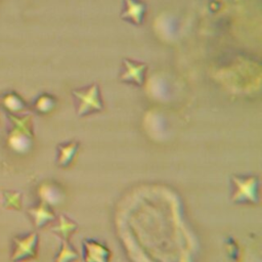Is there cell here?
I'll use <instances>...</instances> for the list:
<instances>
[{"mask_svg":"<svg viewBox=\"0 0 262 262\" xmlns=\"http://www.w3.org/2000/svg\"><path fill=\"white\" fill-rule=\"evenodd\" d=\"M230 200L237 205L259 203L260 179L256 174H234L230 177Z\"/></svg>","mask_w":262,"mask_h":262,"instance_id":"7a4b0ae2","label":"cell"},{"mask_svg":"<svg viewBox=\"0 0 262 262\" xmlns=\"http://www.w3.org/2000/svg\"><path fill=\"white\" fill-rule=\"evenodd\" d=\"M79 258V253L70 241H61L59 250L54 256V262H75Z\"/></svg>","mask_w":262,"mask_h":262,"instance_id":"4fadbf2b","label":"cell"},{"mask_svg":"<svg viewBox=\"0 0 262 262\" xmlns=\"http://www.w3.org/2000/svg\"><path fill=\"white\" fill-rule=\"evenodd\" d=\"M23 194L18 191H3V206L8 209H21Z\"/></svg>","mask_w":262,"mask_h":262,"instance_id":"9a60e30c","label":"cell"},{"mask_svg":"<svg viewBox=\"0 0 262 262\" xmlns=\"http://www.w3.org/2000/svg\"><path fill=\"white\" fill-rule=\"evenodd\" d=\"M10 129L7 135V143L11 149L18 154L29 151L33 145L34 126L30 114L11 115L7 114Z\"/></svg>","mask_w":262,"mask_h":262,"instance_id":"6da1fadb","label":"cell"},{"mask_svg":"<svg viewBox=\"0 0 262 262\" xmlns=\"http://www.w3.org/2000/svg\"><path fill=\"white\" fill-rule=\"evenodd\" d=\"M39 236L38 233L32 231L23 236L13 238V251L11 260L14 262L33 259L37 257Z\"/></svg>","mask_w":262,"mask_h":262,"instance_id":"277c9868","label":"cell"},{"mask_svg":"<svg viewBox=\"0 0 262 262\" xmlns=\"http://www.w3.org/2000/svg\"><path fill=\"white\" fill-rule=\"evenodd\" d=\"M55 106V99L53 96H51L50 94L44 93L41 94L34 102L33 108L35 110V112H37L38 114H47L49 112H51Z\"/></svg>","mask_w":262,"mask_h":262,"instance_id":"5bb4252c","label":"cell"},{"mask_svg":"<svg viewBox=\"0 0 262 262\" xmlns=\"http://www.w3.org/2000/svg\"><path fill=\"white\" fill-rule=\"evenodd\" d=\"M37 193L39 201H42L51 207L61 204L64 199V191L62 187L52 180H45L41 182L37 188Z\"/></svg>","mask_w":262,"mask_h":262,"instance_id":"ba28073f","label":"cell"},{"mask_svg":"<svg viewBox=\"0 0 262 262\" xmlns=\"http://www.w3.org/2000/svg\"><path fill=\"white\" fill-rule=\"evenodd\" d=\"M28 214L30 215L35 227L37 228H41L48 223L53 222L57 217L52 207L42 201H39L38 204L30 207L28 209Z\"/></svg>","mask_w":262,"mask_h":262,"instance_id":"9c48e42d","label":"cell"},{"mask_svg":"<svg viewBox=\"0 0 262 262\" xmlns=\"http://www.w3.org/2000/svg\"><path fill=\"white\" fill-rule=\"evenodd\" d=\"M1 104L11 115H24L29 110L26 101L15 92H7L1 98Z\"/></svg>","mask_w":262,"mask_h":262,"instance_id":"7c38bea8","label":"cell"},{"mask_svg":"<svg viewBox=\"0 0 262 262\" xmlns=\"http://www.w3.org/2000/svg\"><path fill=\"white\" fill-rule=\"evenodd\" d=\"M146 13V3L142 0H123V8L120 16L123 20L134 25L141 26Z\"/></svg>","mask_w":262,"mask_h":262,"instance_id":"52a82bcc","label":"cell"},{"mask_svg":"<svg viewBox=\"0 0 262 262\" xmlns=\"http://www.w3.org/2000/svg\"><path fill=\"white\" fill-rule=\"evenodd\" d=\"M147 69L148 67L144 62L124 58L119 73V79L123 83L141 87L145 83Z\"/></svg>","mask_w":262,"mask_h":262,"instance_id":"5b68a950","label":"cell"},{"mask_svg":"<svg viewBox=\"0 0 262 262\" xmlns=\"http://www.w3.org/2000/svg\"><path fill=\"white\" fill-rule=\"evenodd\" d=\"M111 256L112 253L104 243L91 237L82 241L83 262H110Z\"/></svg>","mask_w":262,"mask_h":262,"instance_id":"8992f818","label":"cell"},{"mask_svg":"<svg viewBox=\"0 0 262 262\" xmlns=\"http://www.w3.org/2000/svg\"><path fill=\"white\" fill-rule=\"evenodd\" d=\"M80 148L78 140H69L61 142L56 146V164L60 168H68L74 161Z\"/></svg>","mask_w":262,"mask_h":262,"instance_id":"30bf717a","label":"cell"},{"mask_svg":"<svg viewBox=\"0 0 262 262\" xmlns=\"http://www.w3.org/2000/svg\"><path fill=\"white\" fill-rule=\"evenodd\" d=\"M225 246L227 248L228 255L232 259H236V257H237V246H236L235 242L231 237H228L225 242Z\"/></svg>","mask_w":262,"mask_h":262,"instance_id":"2e32d148","label":"cell"},{"mask_svg":"<svg viewBox=\"0 0 262 262\" xmlns=\"http://www.w3.org/2000/svg\"><path fill=\"white\" fill-rule=\"evenodd\" d=\"M72 95L74 97L76 114L79 117L99 113L104 107L99 85L95 82L86 87L74 89Z\"/></svg>","mask_w":262,"mask_h":262,"instance_id":"3957f363","label":"cell"},{"mask_svg":"<svg viewBox=\"0 0 262 262\" xmlns=\"http://www.w3.org/2000/svg\"><path fill=\"white\" fill-rule=\"evenodd\" d=\"M78 229V224L76 221L71 219L64 214H60L53 221L51 226V231L54 232L61 241H70V237Z\"/></svg>","mask_w":262,"mask_h":262,"instance_id":"8fae6325","label":"cell"}]
</instances>
